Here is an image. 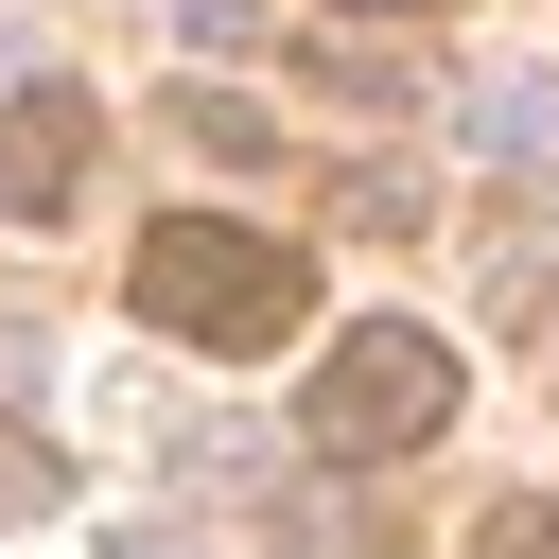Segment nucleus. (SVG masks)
<instances>
[{
  "label": "nucleus",
  "instance_id": "20e7f679",
  "mask_svg": "<svg viewBox=\"0 0 559 559\" xmlns=\"http://www.w3.org/2000/svg\"><path fill=\"white\" fill-rule=\"evenodd\" d=\"M472 140H489L507 175H542V157H559V87H542V70H472Z\"/></svg>",
  "mask_w": 559,
  "mask_h": 559
},
{
  "label": "nucleus",
  "instance_id": "7ed1b4c3",
  "mask_svg": "<svg viewBox=\"0 0 559 559\" xmlns=\"http://www.w3.org/2000/svg\"><path fill=\"white\" fill-rule=\"evenodd\" d=\"M87 140H105V122H87V87H70V70H35V87L0 105V227H52V210L87 192Z\"/></svg>",
  "mask_w": 559,
  "mask_h": 559
},
{
  "label": "nucleus",
  "instance_id": "f257e3e1",
  "mask_svg": "<svg viewBox=\"0 0 559 559\" xmlns=\"http://www.w3.org/2000/svg\"><path fill=\"white\" fill-rule=\"evenodd\" d=\"M454 402H472V367H454V332H419V314H349L332 349H314V454H349V472H384V454H437L454 437Z\"/></svg>",
  "mask_w": 559,
  "mask_h": 559
},
{
  "label": "nucleus",
  "instance_id": "0eeeda50",
  "mask_svg": "<svg viewBox=\"0 0 559 559\" xmlns=\"http://www.w3.org/2000/svg\"><path fill=\"white\" fill-rule=\"evenodd\" d=\"M489 559H559V489H524V507H489Z\"/></svg>",
  "mask_w": 559,
  "mask_h": 559
},
{
  "label": "nucleus",
  "instance_id": "423d86ee",
  "mask_svg": "<svg viewBox=\"0 0 559 559\" xmlns=\"http://www.w3.org/2000/svg\"><path fill=\"white\" fill-rule=\"evenodd\" d=\"M175 140H192V157H227V175H262V157H280V122H262V105H227V87H192V105H175Z\"/></svg>",
  "mask_w": 559,
  "mask_h": 559
},
{
  "label": "nucleus",
  "instance_id": "6e6552de",
  "mask_svg": "<svg viewBox=\"0 0 559 559\" xmlns=\"http://www.w3.org/2000/svg\"><path fill=\"white\" fill-rule=\"evenodd\" d=\"M175 35H192V52H245V35H262V0H175Z\"/></svg>",
  "mask_w": 559,
  "mask_h": 559
},
{
  "label": "nucleus",
  "instance_id": "39448f33",
  "mask_svg": "<svg viewBox=\"0 0 559 559\" xmlns=\"http://www.w3.org/2000/svg\"><path fill=\"white\" fill-rule=\"evenodd\" d=\"M262 507H280V542H297V559H384V524H367L349 489H314V472H280Z\"/></svg>",
  "mask_w": 559,
  "mask_h": 559
},
{
  "label": "nucleus",
  "instance_id": "9d476101",
  "mask_svg": "<svg viewBox=\"0 0 559 559\" xmlns=\"http://www.w3.org/2000/svg\"><path fill=\"white\" fill-rule=\"evenodd\" d=\"M105 559H192V542H175V524H122V542H105Z\"/></svg>",
  "mask_w": 559,
  "mask_h": 559
},
{
  "label": "nucleus",
  "instance_id": "9b49d317",
  "mask_svg": "<svg viewBox=\"0 0 559 559\" xmlns=\"http://www.w3.org/2000/svg\"><path fill=\"white\" fill-rule=\"evenodd\" d=\"M349 17H437V0H349Z\"/></svg>",
  "mask_w": 559,
  "mask_h": 559
},
{
  "label": "nucleus",
  "instance_id": "1a4fd4ad",
  "mask_svg": "<svg viewBox=\"0 0 559 559\" xmlns=\"http://www.w3.org/2000/svg\"><path fill=\"white\" fill-rule=\"evenodd\" d=\"M52 489H70V472H52L35 437H0V507H52Z\"/></svg>",
  "mask_w": 559,
  "mask_h": 559
},
{
  "label": "nucleus",
  "instance_id": "f03ea898",
  "mask_svg": "<svg viewBox=\"0 0 559 559\" xmlns=\"http://www.w3.org/2000/svg\"><path fill=\"white\" fill-rule=\"evenodd\" d=\"M140 314L192 332V349H280L314 314V280H297V245H262L227 210H175V227H140Z\"/></svg>",
  "mask_w": 559,
  "mask_h": 559
}]
</instances>
